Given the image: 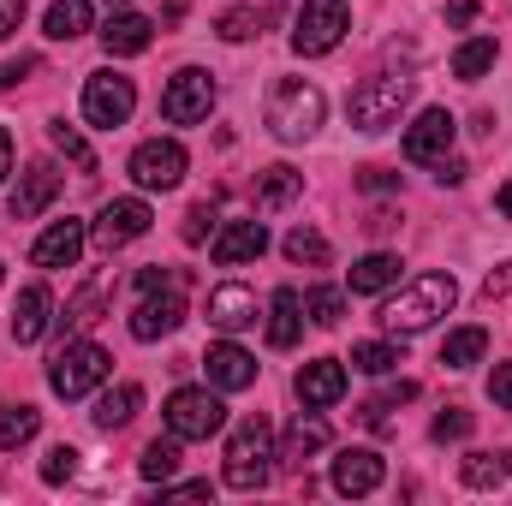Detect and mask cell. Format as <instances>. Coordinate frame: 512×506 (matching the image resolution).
Returning <instances> with one entry per match:
<instances>
[{"instance_id": "obj_1", "label": "cell", "mask_w": 512, "mask_h": 506, "mask_svg": "<svg viewBox=\"0 0 512 506\" xmlns=\"http://www.w3.org/2000/svg\"><path fill=\"white\" fill-rule=\"evenodd\" d=\"M459 304V286H453V274H417L399 298H387L382 304V328L387 334H423L435 316H447Z\"/></svg>"}, {"instance_id": "obj_2", "label": "cell", "mask_w": 512, "mask_h": 506, "mask_svg": "<svg viewBox=\"0 0 512 506\" xmlns=\"http://www.w3.org/2000/svg\"><path fill=\"white\" fill-rule=\"evenodd\" d=\"M322 114H328V102H322V90L304 84V78H280V84L268 90V131H274L280 143H304V137H316Z\"/></svg>"}, {"instance_id": "obj_3", "label": "cell", "mask_w": 512, "mask_h": 506, "mask_svg": "<svg viewBox=\"0 0 512 506\" xmlns=\"http://www.w3.org/2000/svg\"><path fill=\"white\" fill-rule=\"evenodd\" d=\"M268 459H274V429H268V417L239 423V435H233V447H227V489H239V495L262 489V483H268Z\"/></svg>"}, {"instance_id": "obj_4", "label": "cell", "mask_w": 512, "mask_h": 506, "mask_svg": "<svg viewBox=\"0 0 512 506\" xmlns=\"http://www.w3.org/2000/svg\"><path fill=\"white\" fill-rule=\"evenodd\" d=\"M405 102H411V78H364V84L352 90L346 114H352V126L364 131V137H376V131L399 126Z\"/></svg>"}, {"instance_id": "obj_5", "label": "cell", "mask_w": 512, "mask_h": 506, "mask_svg": "<svg viewBox=\"0 0 512 506\" xmlns=\"http://www.w3.org/2000/svg\"><path fill=\"white\" fill-rule=\"evenodd\" d=\"M346 30H352V6L346 0H304L298 18H292V48L316 60V54H334Z\"/></svg>"}, {"instance_id": "obj_6", "label": "cell", "mask_w": 512, "mask_h": 506, "mask_svg": "<svg viewBox=\"0 0 512 506\" xmlns=\"http://www.w3.org/2000/svg\"><path fill=\"white\" fill-rule=\"evenodd\" d=\"M227 429V405L209 393V387H179L173 399H167V435H179V441H209V435H221Z\"/></svg>"}, {"instance_id": "obj_7", "label": "cell", "mask_w": 512, "mask_h": 506, "mask_svg": "<svg viewBox=\"0 0 512 506\" xmlns=\"http://www.w3.org/2000/svg\"><path fill=\"white\" fill-rule=\"evenodd\" d=\"M108 352L96 346V340H66V352L54 358V370H48V387L60 393V399H84L96 381H108Z\"/></svg>"}, {"instance_id": "obj_8", "label": "cell", "mask_w": 512, "mask_h": 506, "mask_svg": "<svg viewBox=\"0 0 512 506\" xmlns=\"http://www.w3.org/2000/svg\"><path fill=\"white\" fill-rule=\"evenodd\" d=\"M209 108H215V78L197 72V66H185V72L161 90V120H167V126H197V120H209Z\"/></svg>"}, {"instance_id": "obj_9", "label": "cell", "mask_w": 512, "mask_h": 506, "mask_svg": "<svg viewBox=\"0 0 512 506\" xmlns=\"http://www.w3.org/2000/svg\"><path fill=\"white\" fill-rule=\"evenodd\" d=\"M131 108H137V90H131V78H120V72H96V78L84 84V120L96 131L126 126Z\"/></svg>"}, {"instance_id": "obj_10", "label": "cell", "mask_w": 512, "mask_h": 506, "mask_svg": "<svg viewBox=\"0 0 512 506\" xmlns=\"http://www.w3.org/2000/svg\"><path fill=\"white\" fill-rule=\"evenodd\" d=\"M131 179H137L143 191H173V185L185 179V149H179L173 137H149V143H137V155H131Z\"/></svg>"}, {"instance_id": "obj_11", "label": "cell", "mask_w": 512, "mask_h": 506, "mask_svg": "<svg viewBox=\"0 0 512 506\" xmlns=\"http://www.w3.org/2000/svg\"><path fill=\"white\" fill-rule=\"evenodd\" d=\"M179 322H185V298H179V280L173 286H155V292H143V304L131 310V340H167V334H179Z\"/></svg>"}, {"instance_id": "obj_12", "label": "cell", "mask_w": 512, "mask_h": 506, "mask_svg": "<svg viewBox=\"0 0 512 506\" xmlns=\"http://www.w3.org/2000/svg\"><path fill=\"white\" fill-rule=\"evenodd\" d=\"M149 203L143 197H114L102 215H96V245L102 251H120V245H131V239H143L149 233Z\"/></svg>"}, {"instance_id": "obj_13", "label": "cell", "mask_w": 512, "mask_h": 506, "mask_svg": "<svg viewBox=\"0 0 512 506\" xmlns=\"http://www.w3.org/2000/svg\"><path fill=\"white\" fill-rule=\"evenodd\" d=\"M453 114L447 108H429V114H417V126L405 131V161H417V167H429V161H447V149H453Z\"/></svg>"}, {"instance_id": "obj_14", "label": "cell", "mask_w": 512, "mask_h": 506, "mask_svg": "<svg viewBox=\"0 0 512 506\" xmlns=\"http://www.w3.org/2000/svg\"><path fill=\"white\" fill-rule=\"evenodd\" d=\"M268 251V227L245 215V221H227L215 239H209V256L221 262V268H239V262H256V256Z\"/></svg>"}, {"instance_id": "obj_15", "label": "cell", "mask_w": 512, "mask_h": 506, "mask_svg": "<svg viewBox=\"0 0 512 506\" xmlns=\"http://www.w3.org/2000/svg\"><path fill=\"white\" fill-rule=\"evenodd\" d=\"M292 387H298V399H304L310 411H328V405L346 399V364H340V358H316V364L298 370Z\"/></svg>"}, {"instance_id": "obj_16", "label": "cell", "mask_w": 512, "mask_h": 506, "mask_svg": "<svg viewBox=\"0 0 512 506\" xmlns=\"http://www.w3.org/2000/svg\"><path fill=\"white\" fill-rule=\"evenodd\" d=\"M387 477L382 453H370V447H346L340 459H334V489L340 495H376Z\"/></svg>"}, {"instance_id": "obj_17", "label": "cell", "mask_w": 512, "mask_h": 506, "mask_svg": "<svg viewBox=\"0 0 512 506\" xmlns=\"http://www.w3.org/2000/svg\"><path fill=\"white\" fill-rule=\"evenodd\" d=\"M203 370H209V387L239 393V387H251V381H256V358L245 352V346L221 340V346H209V352H203Z\"/></svg>"}, {"instance_id": "obj_18", "label": "cell", "mask_w": 512, "mask_h": 506, "mask_svg": "<svg viewBox=\"0 0 512 506\" xmlns=\"http://www.w3.org/2000/svg\"><path fill=\"white\" fill-rule=\"evenodd\" d=\"M78 256H84V221H72V215L54 221V227L30 245V262H36V268H72Z\"/></svg>"}, {"instance_id": "obj_19", "label": "cell", "mask_w": 512, "mask_h": 506, "mask_svg": "<svg viewBox=\"0 0 512 506\" xmlns=\"http://www.w3.org/2000/svg\"><path fill=\"white\" fill-rule=\"evenodd\" d=\"M209 322H215L221 334L251 328V322H256V292H251V286H239V280L215 286V292H209Z\"/></svg>"}, {"instance_id": "obj_20", "label": "cell", "mask_w": 512, "mask_h": 506, "mask_svg": "<svg viewBox=\"0 0 512 506\" xmlns=\"http://www.w3.org/2000/svg\"><path fill=\"white\" fill-rule=\"evenodd\" d=\"M60 185H66V179H60L48 161H42V167H30V173L18 179V191H12V221H36V215L60 197Z\"/></svg>"}, {"instance_id": "obj_21", "label": "cell", "mask_w": 512, "mask_h": 506, "mask_svg": "<svg viewBox=\"0 0 512 506\" xmlns=\"http://www.w3.org/2000/svg\"><path fill=\"white\" fill-rule=\"evenodd\" d=\"M48 310H54L48 286H24L18 304H12V340H18V346H36V340L48 334Z\"/></svg>"}, {"instance_id": "obj_22", "label": "cell", "mask_w": 512, "mask_h": 506, "mask_svg": "<svg viewBox=\"0 0 512 506\" xmlns=\"http://www.w3.org/2000/svg\"><path fill=\"white\" fill-rule=\"evenodd\" d=\"M298 334H304V298H298L292 286H280L274 304H268V346H274V352H292Z\"/></svg>"}, {"instance_id": "obj_23", "label": "cell", "mask_w": 512, "mask_h": 506, "mask_svg": "<svg viewBox=\"0 0 512 506\" xmlns=\"http://www.w3.org/2000/svg\"><path fill=\"white\" fill-rule=\"evenodd\" d=\"M322 447H328V423H322V417H298V423L286 429V441H280L274 459H280L286 471H304V459L322 453Z\"/></svg>"}, {"instance_id": "obj_24", "label": "cell", "mask_w": 512, "mask_h": 506, "mask_svg": "<svg viewBox=\"0 0 512 506\" xmlns=\"http://www.w3.org/2000/svg\"><path fill=\"white\" fill-rule=\"evenodd\" d=\"M102 42H108V54L131 60V54H143V48L155 42V24H149L143 12H114V18H108V30H102Z\"/></svg>"}, {"instance_id": "obj_25", "label": "cell", "mask_w": 512, "mask_h": 506, "mask_svg": "<svg viewBox=\"0 0 512 506\" xmlns=\"http://www.w3.org/2000/svg\"><path fill=\"white\" fill-rule=\"evenodd\" d=\"M298 191H304V173H298V167H262V173H256V209H268V215L286 209Z\"/></svg>"}, {"instance_id": "obj_26", "label": "cell", "mask_w": 512, "mask_h": 506, "mask_svg": "<svg viewBox=\"0 0 512 506\" xmlns=\"http://www.w3.org/2000/svg\"><path fill=\"white\" fill-rule=\"evenodd\" d=\"M459 477H465V489H507L512 459L507 453H471V459L459 465Z\"/></svg>"}, {"instance_id": "obj_27", "label": "cell", "mask_w": 512, "mask_h": 506, "mask_svg": "<svg viewBox=\"0 0 512 506\" xmlns=\"http://www.w3.org/2000/svg\"><path fill=\"white\" fill-rule=\"evenodd\" d=\"M90 18H96V12H90V0H54L42 24H48V36H54V42H78V36L90 30Z\"/></svg>"}, {"instance_id": "obj_28", "label": "cell", "mask_w": 512, "mask_h": 506, "mask_svg": "<svg viewBox=\"0 0 512 506\" xmlns=\"http://www.w3.org/2000/svg\"><path fill=\"white\" fill-rule=\"evenodd\" d=\"M137 405H143V387H137V381L102 393V399H96V429H126L131 417H137Z\"/></svg>"}, {"instance_id": "obj_29", "label": "cell", "mask_w": 512, "mask_h": 506, "mask_svg": "<svg viewBox=\"0 0 512 506\" xmlns=\"http://www.w3.org/2000/svg\"><path fill=\"white\" fill-rule=\"evenodd\" d=\"M393 280H399V256L370 251V256H358V262H352V292H387Z\"/></svg>"}, {"instance_id": "obj_30", "label": "cell", "mask_w": 512, "mask_h": 506, "mask_svg": "<svg viewBox=\"0 0 512 506\" xmlns=\"http://www.w3.org/2000/svg\"><path fill=\"white\" fill-rule=\"evenodd\" d=\"M483 352H489V334H483V328H459V334L441 340V364H447V370H471Z\"/></svg>"}, {"instance_id": "obj_31", "label": "cell", "mask_w": 512, "mask_h": 506, "mask_svg": "<svg viewBox=\"0 0 512 506\" xmlns=\"http://www.w3.org/2000/svg\"><path fill=\"white\" fill-rule=\"evenodd\" d=\"M36 429H42L36 405H6V411H0V447H6V453L24 447V441H36Z\"/></svg>"}, {"instance_id": "obj_32", "label": "cell", "mask_w": 512, "mask_h": 506, "mask_svg": "<svg viewBox=\"0 0 512 506\" xmlns=\"http://www.w3.org/2000/svg\"><path fill=\"white\" fill-rule=\"evenodd\" d=\"M489 66H495V36H477V42H465L453 54V78H465V84H477Z\"/></svg>"}, {"instance_id": "obj_33", "label": "cell", "mask_w": 512, "mask_h": 506, "mask_svg": "<svg viewBox=\"0 0 512 506\" xmlns=\"http://www.w3.org/2000/svg\"><path fill=\"white\" fill-rule=\"evenodd\" d=\"M137 471H143L149 483H173V471H179V435H173V441H149L143 459H137Z\"/></svg>"}, {"instance_id": "obj_34", "label": "cell", "mask_w": 512, "mask_h": 506, "mask_svg": "<svg viewBox=\"0 0 512 506\" xmlns=\"http://www.w3.org/2000/svg\"><path fill=\"white\" fill-rule=\"evenodd\" d=\"M352 364H358L364 376H387V370H399V364H405V352H399V346H387V340H364V346H352Z\"/></svg>"}, {"instance_id": "obj_35", "label": "cell", "mask_w": 512, "mask_h": 506, "mask_svg": "<svg viewBox=\"0 0 512 506\" xmlns=\"http://www.w3.org/2000/svg\"><path fill=\"white\" fill-rule=\"evenodd\" d=\"M286 256H292V262H310V268H322V262H328V239H322V233H310V227H292V233H286Z\"/></svg>"}, {"instance_id": "obj_36", "label": "cell", "mask_w": 512, "mask_h": 506, "mask_svg": "<svg viewBox=\"0 0 512 506\" xmlns=\"http://www.w3.org/2000/svg\"><path fill=\"white\" fill-rule=\"evenodd\" d=\"M304 310H310V322H316V328H340V316H346V298H340L334 286H316V292L304 298Z\"/></svg>"}, {"instance_id": "obj_37", "label": "cell", "mask_w": 512, "mask_h": 506, "mask_svg": "<svg viewBox=\"0 0 512 506\" xmlns=\"http://www.w3.org/2000/svg\"><path fill=\"white\" fill-rule=\"evenodd\" d=\"M48 137H54V149H60V155H72L84 173H96V149L84 143V131H72L66 120H60V126H48Z\"/></svg>"}, {"instance_id": "obj_38", "label": "cell", "mask_w": 512, "mask_h": 506, "mask_svg": "<svg viewBox=\"0 0 512 506\" xmlns=\"http://www.w3.org/2000/svg\"><path fill=\"white\" fill-rule=\"evenodd\" d=\"M78 459H84V453L60 441V447H54V453L42 459V483H48V489H60V483H72V477H78Z\"/></svg>"}, {"instance_id": "obj_39", "label": "cell", "mask_w": 512, "mask_h": 506, "mask_svg": "<svg viewBox=\"0 0 512 506\" xmlns=\"http://www.w3.org/2000/svg\"><path fill=\"white\" fill-rule=\"evenodd\" d=\"M221 42H251L256 30H262V12H251V6H233V12H221Z\"/></svg>"}, {"instance_id": "obj_40", "label": "cell", "mask_w": 512, "mask_h": 506, "mask_svg": "<svg viewBox=\"0 0 512 506\" xmlns=\"http://www.w3.org/2000/svg\"><path fill=\"white\" fill-rule=\"evenodd\" d=\"M471 429H477V417H471V411H459V405H447V411L435 417V441H465Z\"/></svg>"}, {"instance_id": "obj_41", "label": "cell", "mask_w": 512, "mask_h": 506, "mask_svg": "<svg viewBox=\"0 0 512 506\" xmlns=\"http://www.w3.org/2000/svg\"><path fill=\"white\" fill-rule=\"evenodd\" d=\"M209 221H215V203H197V209L185 215V245H203V239H209Z\"/></svg>"}, {"instance_id": "obj_42", "label": "cell", "mask_w": 512, "mask_h": 506, "mask_svg": "<svg viewBox=\"0 0 512 506\" xmlns=\"http://www.w3.org/2000/svg\"><path fill=\"white\" fill-rule=\"evenodd\" d=\"M489 399H495L501 411H512V364H501V370L489 376Z\"/></svg>"}, {"instance_id": "obj_43", "label": "cell", "mask_w": 512, "mask_h": 506, "mask_svg": "<svg viewBox=\"0 0 512 506\" xmlns=\"http://www.w3.org/2000/svg\"><path fill=\"white\" fill-rule=\"evenodd\" d=\"M358 185H364V191H399V173H387V167H364Z\"/></svg>"}, {"instance_id": "obj_44", "label": "cell", "mask_w": 512, "mask_h": 506, "mask_svg": "<svg viewBox=\"0 0 512 506\" xmlns=\"http://www.w3.org/2000/svg\"><path fill=\"white\" fill-rule=\"evenodd\" d=\"M24 24V0H0V42Z\"/></svg>"}, {"instance_id": "obj_45", "label": "cell", "mask_w": 512, "mask_h": 506, "mask_svg": "<svg viewBox=\"0 0 512 506\" xmlns=\"http://www.w3.org/2000/svg\"><path fill=\"white\" fill-rule=\"evenodd\" d=\"M155 286H173V268H143L137 274V292H155Z\"/></svg>"}, {"instance_id": "obj_46", "label": "cell", "mask_w": 512, "mask_h": 506, "mask_svg": "<svg viewBox=\"0 0 512 506\" xmlns=\"http://www.w3.org/2000/svg\"><path fill=\"white\" fill-rule=\"evenodd\" d=\"M501 292H512V262L501 268V274H489V280H483V298H501Z\"/></svg>"}, {"instance_id": "obj_47", "label": "cell", "mask_w": 512, "mask_h": 506, "mask_svg": "<svg viewBox=\"0 0 512 506\" xmlns=\"http://www.w3.org/2000/svg\"><path fill=\"white\" fill-rule=\"evenodd\" d=\"M471 18H477V0H453L447 6V24H471Z\"/></svg>"}, {"instance_id": "obj_48", "label": "cell", "mask_w": 512, "mask_h": 506, "mask_svg": "<svg viewBox=\"0 0 512 506\" xmlns=\"http://www.w3.org/2000/svg\"><path fill=\"white\" fill-rule=\"evenodd\" d=\"M6 173H12V131L0 126V179H6Z\"/></svg>"}, {"instance_id": "obj_49", "label": "cell", "mask_w": 512, "mask_h": 506, "mask_svg": "<svg viewBox=\"0 0 512 506\" xmlns=\"http://www.w3.org/2000/svg\"><path fill=\"white\" fill-rule=\"evenodd\" d=\"M495 209H501V215H507V221H512V179H507V185H501V191H495Z\"/></svg>"}, {"instance_id": "obj_50", "label": "cell", "mask_w": 512, "mask_h": 506, "mask_svg": "<svg viewBox=\"0 0 512 506\" xmlns=\"http://www.w3.org/2000/svg\"><path fill=\"white\" fill-rule=\"evenodd\" d=\"M185 6H191V0H167V18H185Z\"/></svg>"}, {"instance_id": "obj_51", "label": "cell", "mask_w": 512, "mask_h": 506, "mask_svg": "<svg viewBox=\"0 0 512 506\" xmlns=\"http://www.w3.org/2000/svg\"><path fill=\"white\" fill-rule=\"evenodd\" d=\"M120 6H131V0H108V12H120Z\"/></svg>"}, {"instance_id": "obj_52", "label": "cell", "mask_w": 512, "mask_h": 506, "mask_svg": "<svg viewBox=\"0 0 512 506\" xmlns=\"http://www.w3.org/2000/svg\"><path fill=\"white\" fill-rule=\"evenodd\" d=\"M0 280H6V268H0Z\"/></svg>"}]
</instances>
